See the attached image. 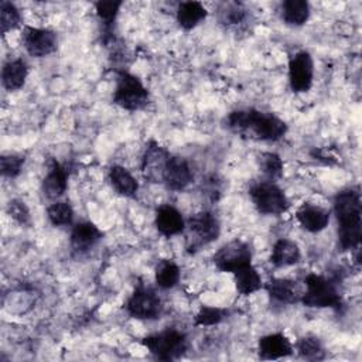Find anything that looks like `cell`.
Listing matches in <instances>:
<instances>
[{
	"label": "cell",
	"instance_id": "6da1fadb",
	"mask_svg": "<svg viewBox=\"0 0 362 362\" xmlns=\"http://www.w3.org/2000/svg\"><path fill=\"white\" fill-rule=\"evenodd\" d=\"M223 123L233 134L255 141H279L287 133V124L283 119L255 107L232 110Z\"/></svg>",
	"mask_w": 362,
	"mask_h": 362
},
{
	"label": "cell",
	"instance_id": "7a4b0ae2",
	"mask_svg": "<svg viewBox=\"0 0 362 362\" xmlns=\"http://www.w3.org/2000/svg\"><path fill=\"white\" fill-rule=\"evenodd\" d=\"M334 214L338 222V247L342 252L358 250L362 238V204L358 188H345L335 194Z\"/></svg>",
	"mask_w": 362,
	"mask_h": 362
},
{
	"label": "cell",
	"instance_id": "3957f363",
	"mask_svg": "<svg viewBox=\"0 0 362 362\" xmlns=\"http://www.w3.org/2000/svg\"><path fill=\"white\" fill-rule=\"evenodd\" d=\"M305 291L300 303L310 308H332L341 311L344 308V298L338 290L337 281L322 274L310 273L304 277Z\"/></svg>",
	"mask_w": 362,
	"mask_h": 362
},
{
	"label": "cell",
	"instance_id": "277c9868",
	"mask_svg": "<svg viewBox=\"0 0 362 362\" xmlns=\"http://www.w3.org/2000/svg\"><path fill=\"white\" fill-rule=\"evenodd\" d=\"M141 344L156 359L167 362L180 359L188 349L187 334L175 328L150 334L141 339Z\"/></svg>",
	"mask_w": 362,
	"mask_h": 362
},
{
	"label": "cell",
	"instance_id": "5b68a950",
	"mask_svg": "<svg viewBox=\"0 0 362 362\" xmlns=\"http://www.w3.org/2000/svg\"><path fill=\"white\" fill-rule=\"evenodd\" d=\"M112 99L119 107L136 112L144 109L150 103V93L136 75L127 71H119L116 74V85Z\"/></svg>",
	"mask_w": 362,
	"mask_h": 362
},
{
	"label": "cell",
	"instance_id": "8992f818",
	"mask_svg": "<svg viewBox=\"0 0 362 362\" xmlns=\"http://www.w3.org/2000/svg\"><path fill=\"white\" fill-rule=\"evenodd\" d=\"M184 230H187V249L195 252L219 238L221 223L211 211H201L185 219Z\"/></svg>",
	"mask_w": 362,
	"mask_h": 362
},
{
	"label": "cell",
	"instance_id": "52a82bcc",
	"mask_svg": "<svg viewBox=\"0 0 362 362\" xmlns=\"http://www.w3.org/2000/svg\"><path fill=\"white\" fill-rule=\"evenodd\" d=\"M249 197L253 206L262 215H281L288 206L290 201L286 192L273 181H259L250 185Z\"/></svg>",
	"mask_w": 362,
	"mask_h": 362
},
{
	"label": "cell",
	"instance_id": "ba28073f",
	"mask_svg": "<svg viewBox=\"0 0 362 362\" xmlns=\"http://www.w3.org/2000/svg\"><path fill=\"white\" fill-rule=\"evenodd\" d=\"M129 317L141 321H153L161 317L163 303L158 294L148 286L139 283L124 304Z\"/></svg>",
	"mask_w": 362,
	"mask_h": 362
},
{
	"label": "cell",
	"instance_id": "9c48e42d",
	"mask_svg": "<svg viewBox=\"0 0 362 362\" xmlns=\"http://www.w3.org/2000/svg\"><path fill=\"white\" fill-rule=\"evenodd\" d=\"M212 262L219 272L235 273L249 264H252V249L247 242L242 239H233L212 256Z\"/></svg>",
	"mask_w": 362,
	"mask_h": 362
},
{
	"label": "cell",
	"instance_id": "30bf717a",
	"mask_svg": "<svg viewBox=\"0 0 362 362\" xmlns=\"http://www.w3.org/2000/svg\"><path fill=\"white\" fill-rule=\"evenodd\" d=\"M314 81V61L308 51H297L288 59V85L296 93H305Z\"/></svg>",
	"mask_w": 362,
	"mask_h": 362
},
{
	"label": "cell",
	"instance_id": "8fae6325",
	"mask_svg": "<svg viewBox=\"0 0 362 362\" xmlns=\"http://www.w3.org/2000/svg\"><path fill=\"white\" fill-rule=\"evenodd\" d=\"M21 42L27 54L35 58L51 55L58 48V37L55 31L40 27H24L21 34Z\"/></svg>",
	"mask_w": 362,
	"mask_h": 362
},
{
	"label": "cell",
	"instance_id": "7c38bea8",
	"mask_svg": "<svg viewBox=\"0 0 362 362\" xmlns=\"http://www.w3.org/2000/svg\"><path fill=\"white\" fill-rule=\"evenodd\" d=\"M170 151L160 146L157 141L151 140L146 144V148L141 156L140 170L143 177L154 184H163V175L165 164L170 158Z\"/></svg>",
	"mask_w": 362,
	"mask_h": 362
},
{
	"label": "cell",
	"instance_id": "4fadbf2b",
	"mask_svg": "<svg viewBox=\"0 0 362 362\" xmlns=\"http://www.w3.org/2000/svg\"><path fill=\"white\" fill-rule=\"evenodd\" d=\"M194 180V173L189 163L180 156H170L164 175L163 184L171 191H182L185 189Z\"/></svg>",
	"mask_w": 362,
	"mask_h": 362
},
{
	"label": "cell",
	"instance_id": "5bb4252c",
	"mask_svg": "<svg viewBox=\"0 0 362 362\" xmlns=\"http://www.w3.org/2000/svg\"><path fill=\"white\" fill-rule=\"evenodd\" d=\"M69 170L58 163L55 158L47 161V173L41 182V191L48 199L61 198L68 188Z\"/></svg>",
	"mask_w": 362,
	"mask_h": 362
},
{
	"label": "cell",
	"instance_id": "9a60e30c",
	"mask_svg": "<svg viewBox=\"0 0 362 362\" xmlns=\"http://www.w3.org/2000/svg\"><path fill=\"white\" fill-rule=\"evenodd\" d=\"M103 238V232L90 221H81L72 226L69 245L74 253L85 255Z\"/></svg>",
	"mask_w": 362,
	"mask_h": 362
},
{
	"label": "cell",
	"instance_id": "2e32d148",
	"mask_svg": "<svg viewBox=\"0 0 362 362\" xmlns=\"http://www.w3.org/2000/svg\"><path fill=\"white\" fill-rule=\"evenodd\" d=\"M293 344L283 332H273L259 338L257 354L263 361H274L290 356L293 354Z\"/></svg>",
	"mask_w": 362,
	"mask_h": 362
},
{
	"label": "cell",
	"instance_id": "e0dca14e",
	"mask_svg": "<svg viewBox=\"0 0 362 362\" xmlns=\"http://www.w3.org/2000/svg\"><path fill=\"white\" fill-rule=\"evenodd\" d=\"M154 225L158 233H161L165 238H171L184 232L185 219L175 206L164 204L156 209Z\"/></svg>",
	"mask_w": 362,
	"mask_h": 362
},
{
	"label": "cell",
	"instance_id": "ac0fdd59",
	"mask_svg": "<svg viewBox=\"0 0 362 362\" xmlns=\"http://www.w3.org/2000/svg\"><path fill=\"white\" fill-rule=\"evenodd\" d=\"M296 219L298 225L310 232V233H317L324 230L328 226L329 222V211L314 204H303L297 212H296Z\"/></svg>",
	"mask_w": 362,
	"mask_h": 362
},
{
	"label": "cell",
	"instance_id": "d6986e66",
	"mask_svg": "<svg viewBox=\"0 0 362 362\" xmlns=\"http://www.w3.org/2000/svg\"><path fill=\"white\" fill-rule=\"evenodd\" d=\"M272 301L279 304H294L300 303L303 291L294 280L273 277L264 286Z\"/></svg>",
	"mask_w": 362,
	"mask_h": 362
},
{
	"label": "cell",
	"instance_id": "ffe728a7",
	"mask_svg": "<svg viewBox=\"0 0 362 362\" xmlns=\"http://www.w3.org/2000/svg\"><path fill=\"white\" fill-rule=\"evenodd\" d=\"M301 259V250L294 240L290 239H279L274 242L270 253V263L274 267H288L294 266Z\"/></svg>",
	"mask_w": 362,
	"mask_h": 362
},
{
	"label": "cell",
	"instance_id": "44dd1931",
	"mask_svg": "<svg viewBox=\"0 0 362 362\" xmlns=\"http://www.w3.org/2000/svg\"><path fill=\"white\" fill-rule=\"evenodd\" d=\"M107 178L110 185L119 195L126 198H136L139 191V182L127 168L115 164L109 168Z\"/></svg>",
	"mask_w": 362,
	"mask_h": 362
},
{
	"label": "cell",
	"instance_id": "7402d4cb",
	"mask_svg": "<svg viewBox=\"0 0 362 362\" xmlns=\"http://www.w3.org/2000/svg\"><path fill=\"white\" fill-rule=\"evenodd\" d=\"M28 76V65L24 59H10L3 65L1 83L7 90H18L24 86Z\"/></svg>",
	"mask_w": 362,
	"mask_h": 362
},
{
	"label": "cell",
	"instance_id": "603a6c76",
	"mask_svg": "<svg viewBox=\"0 0 362 362\" xmlns=\"http://www.w3.org/2000/svg\"><path fill=\"white\" fill-rule=\"evenodd\" d=\"M122 6L123 1L120 0H100L95 3V11L103 28L105 42L113 40V28Z\"/></svg>",
	"mask_w": 362,
	"mask_h": 362
},
{
	"label": "cell",
	"instance_id": "cb8c5ba5",
	"mask_svg": "<svg viewBox=\"0 0 362 362\" xmlns=\"http://www.w3.org/2000/svg\"><path fill=\"white\" fill-rule=\"evenodd\" d=\"M206 16L208 11L199 1H182L177 7V21L185 31L195 28Z\"/></svg>",
	"mask_w": 362,
	"mask_h": 362
},
{
	"label": "cell",
	"instance_id": "d4e9b609",
	"mask_svg": "<svg viewBox=\"0 0 362 362\" xmlns=\"http://www.w3.org/2000/svg\"><path fill=\"white\" fill-rule=\"evenodd\" d=\"M281 18L287 25L301 27L310 18V4L305 0H286L281 3Z\"/></svg>",
	"mask_w": 362,
	"mask_h": 362
},
{
	"label": "cell",
	"instance_id": "484cf974",
	"mask_svg": "<svg viewBox=\"0 0 362 362\" xmlns=\"http://www.w3.org/2000/svg\"><path fill=\"white\" fill-rule=\"evenodd\" d=\"M233 281H235L236 290L242 296L253 294V293L259 291L263 287L262 276L259 274L257 269L252 264L235 272L233 273Z\"/></svg>",
	"mask_w": 362,
	"mask_h": 362
},
{
	"label": "cell",
	"instance_id": "4316f807",
	"mask_svg": "<svg viewBox=\"0 0 362 362\" xmlns=\"http://www.w3.org/2000/svg\"><path fill=\"white\" fill-rule=\"evenodd\" d=\"M180 277H181V270L174 260L163 259L157 263L154 270V279H156V284L160 288L168 290L175 287L180 281Z\"/></svg>",
	"mask_w": 362,
	"mask_h": 362
},
{
	"label": "cell",
	"instance_id": "83f0119b",
	"mask_svg": "<svg viewBox=\"0 0 362 362\" xmlns=\"http://www.w3.org/2000/svg\"><path fill=\"white\" fill-rule=\"evenodd\" d=\"M247 18V10L243 3L225 1L218 7V21L225 27L240 25Z\"/></svg>",
	"mask_w": 362,
	"mask_h": 362
},
{
	"label": "cell",
	"instance_id": "f1b7e54d",
	"mask_svg": "<svg viewBox=\"0 0 362 362\" xmlns=\"http://www.w3.org/2000/svg\"><path fill=\"white\" fill-rule=\"evenodd\" d=\"M257 164L267 181L274 182L276 180H280L283 177L284 163L279 154L273 151H262L257 156Z\"/></svg>",
	"mask_w": 362,
	"mask_h": 362
},
{
	"label": "cell",
	"instance_id": "f546056e",
	"mask_svg": "<svg viewBox=\"0 0 362 362\" xmlns=\"http://www.w3.org/2000/svg\"><path fill=\"white\" fill-rule=\"evenodd\" d=\"M296 349L298 356L305 361H321L325 358V348L314 335L301 337L296 344Z\"/></svg>",
	"mask_w": 362,
	"mask_h": 362
},
{
	"label": "cell",
	"instance_id": "4dcf8cb0",
	"mask_svg": "<svg viewBox=\"0 0 362 362\" xmlns=\"http://www.w3.org/2000/svg\"><path fill=\"white\" fill-rule=\"evenodd\" d=\"M47 218L54 226H68L74 221V208L65 201H55L48 205Z\"/></svg>",
	"mask_w": 362,
	"mask_h": 362
},
{
	"label": "cell",
	"instance_id": "1f68e13d",
	"mask_svg": "<svg viewBox=\"0 0 362 362\" xmlns=\"http://www.w3.org/2000/svg\"><path fill=\"white\" fill-rule=\"evenodd\" d=\"M21 14L14 3L11 1H1L0 3V25L1 34H7L21 25Z\"/></svg>",
	"mask_w": 362,
	"mask_h": 362
},
{
	"label": "cell",
	"instance_id": "d6a6232c",
	"mask_svg": "<svg viewBox=\"0 0 362 362\" xmlns=\"http://www.w3.org/2000/svg\"><path fill=\"white\" fill-rule=\"evenodd\" d=\"M228 315V311L219 307L204 305L194 317V325L197 327H209L222 322Z\"/></svg>",
	"mask_w": 362,
	"mask_h": 362
},
{
	"label": "cell",
	"instance_id": "836d02e7",
	"mask_svg": "<svg viewBox=\"0 0 362 362\" xmlns=\"http://www.w3.org/2000/svg\"><path fill=\"white\" fill-rule=\"evenodd\" d=\"M24 156L10 153V154H3L0 157V170L1 175L6 178H16L21 173V168L24 165Z\"/></svg>",
	"mask_w": 362,
	"mask_h": 362
},
{
	"label": "cell",
	"instance_id": "e575fe53",
	"mask_svg": "<svg viewBox=\"0 0 362 362\" xmlns=\"http://www.w3.org/2000/svg\"><path fill=\"white\" fill-rule=\"evenodd\" d=\"M6 212L7 215L14 219L17 223L20 225H30L31 222V214H30V209L28 206L25 205L24 201L21 199H10L7 202V206H6Z\"/></svg>",
	"mask_w": 362,
	"mask_h": 362
}]
</instances>
